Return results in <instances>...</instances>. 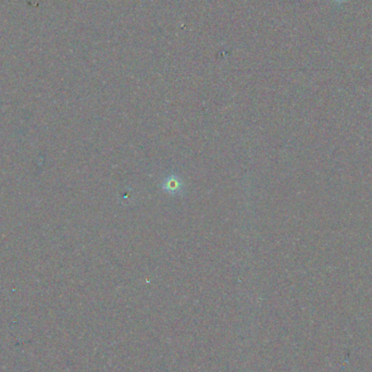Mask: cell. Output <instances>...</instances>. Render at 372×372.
<instances>
[{"label":"cell","mask_w":372,"mask_h":372,"mask_svg":"<svg viewBox=\"0 0 372 372\" xmlns=\"http://www.w3.org/2000/svg\"><path fill=\"white\" fill-rule=\"evenodd\" d=\"M162 190L170 194H180L183 190V184L177 176L167 177L162 183Z\"/></svg>","instance_id":"6da1fadb"},{"label":"cell","mask_w":372,"mask_h":372,"mask_svg":"<svg viewBox=\"0 0 372 372\" xmlns=\"http://www.w3.org/2000/svg\"><path fill=\"white\" fill-rule=\"evenodd\" d=\"M335 1H337V2H341V1H344V0H335Z\"/></svg>","instance_id":"7a4b0ae2"}]
</instances>
